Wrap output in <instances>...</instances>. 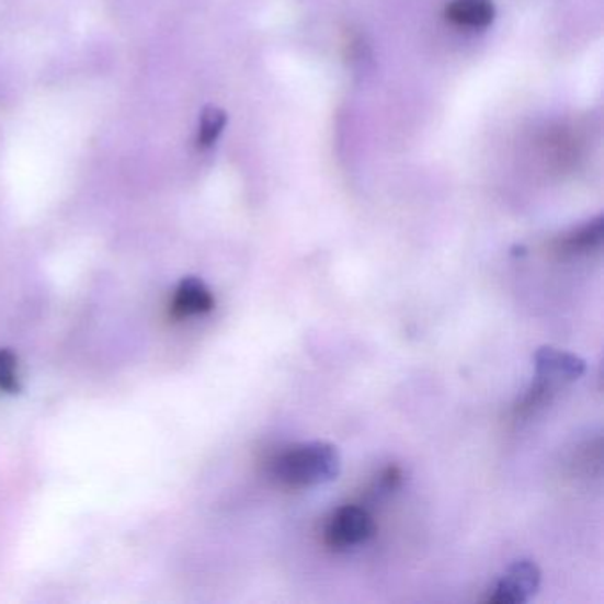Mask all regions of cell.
Segmentation results:
<instances>
[{
    "label": "cell",
    "instance_id": "obj_1",
    "mask_svg": "<svg viewBox=\"0 0 604 604\" xmlns=\"http://www.w3.org/2000/svg\"><path fill=\"white\" fill-rule=\"evenodd\" d=\"M341 454L328 442H309L284 448L267 461V474L286 489L328 485L341 474Z\"/></svg>",
    "mask_w": 604,
    "mask_h": 604
},
{
    "label": "cell",
    "instance_id": "obj_2",
    "mask_svg": "<svg viewBox=\"0 0 604 604\" xmlns=\"http://www.w3.org/2000/svg\"><path fill=\"white\" fill-rule=\"evenodd\" d=\"M376 532L373 514L361 505H342L327 517L323 543L333 551H347L364 545Z\"/></svg>",
    "mask_w": 604,
    "mask_h": 604
},
{
    "label": "cell",
    "instance_id": "obj_3",
    "mask_svg": "<svg viewBox=\"0 0 604 604\" xmlns=\"http://www.w3.org/2000/svg\"><path fill=\"white\" fill-rule=\"evenodd\" d=\"M540 586V569L532 560H516L491 586L486 603L523 604L531 601Z\"/></svg>",
    "mask_w": 604,
    "mask_h": 604
},
{
    "label": "cell",
    "instance_id": "obj_4",
    "mask_svg": "<svg viewBox=\"0 0 604 604\" xmlns=\"http://www.w3.org/2000/svg\"><path fill=\"white\" fill-rule=\"evenodd\" d=\"M535 381L546 387L558 388L580 379L586 371V364L581 356L557 347L545 346L535 351L534 355Z\"/></svg>",
    "mask_w": 604,
    "mask_h": 604
},
{
    "label": "cell",
    "instance_id": "obj_5",
    "mask_svg": "<svg viewBox=\"0 0 604 604\" xmlns=\"http://www.w3.org/2000/svg\"><path fill=\"white\" fill-rule=\"evenodd\" d=\"M215 307L212 290L201 278L189 277L175 287L171 301V316L174 319H189L208 315Z\"/></svg>",
    "mask_w": 604,
    "mask_h": 604
},
{
    "label": "cell",
    "instance_id": "obj_6",
    "mask_svg": "<svg viewBox=\"0 0 604 604\" xmlns=\"http://www.w3.org/2000/svg\"><path fill=\"white\" fill-rule=\"evenodd\" d=\"M493 0H451L445 10L451 24L465 29H485L494 20Z\"/></svg>",
    "mask_w": 604,
    "mask_h": 604
},
{
    "label": "cell",
    "instance_id": "obj_7",
    "mask_svg": "<svg viewBox=\"0 0 604 604\" xmlns=\"http://www.w3.org/2000/svg\"><path fill=\"white\" fill-rule=\"evenodd\" d=\"M603 236L604 220L603 217H597L560 236L555 247L563 255L589 254L592 250L600 249Z\"/></svg>",
    "mask_w": 604,
    "mask_h": 604
},
{
    "label": "cell",
    "instance_id": "obj_8",
    "mask_svg": "<svg viewBox=\"0 0 604 604\" xmlns=\"http://www.w3.org/2000/svg\"><path fill=\"white\" fill-rule=\"evenodd\" d=\"M226 112L218 109V106H206L203 114H201V121H198L197 148H212L213 144L217 143L224 128H226Z\"/></svg>",
    "mask_w": 604,
    "mask_h": 604
},
{
    "label": "cell",
    "instance_id": "obj_9",
    "mask_svg": "<svg viewBox=\"0 0 604 604\" xmlns=\"http://www.w3.org/2000/svg\"><path fill=\"white\" fill-rule=\"evenodd\" d=\"M20 390L19 362L8 350H0V392L14 394Z\"/></svg>",
    "mask_w": 604,
    "mask_h": 604
}]
</instances>
